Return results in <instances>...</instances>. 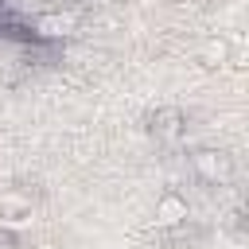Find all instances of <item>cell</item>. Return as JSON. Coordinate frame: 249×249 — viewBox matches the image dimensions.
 <instances>
[{
    "mask_svg": "<svg viewBox=\"0 0 249 249\" xmlns=\"http://www.w3.org/2000/svg\"><path fill=\"white\" fill-rule=\"evenodd\" d=\"M222 58H226V43H210V47H206V62H210V66H218Z\"/></svg>",
    "mask_w": 249,
    "mask_h": 249,
    "instance_id": "277c9868",
    "label": "cell"
},
{
    "mask_svg": "<svg viewBox=\"0 0 249 249\" xmlns=\"http://www.w3.org/2000/svg\"><path fill=\"white\" fill-rule=\"evenodd\" d=\"M156 218H160L163 226H171V222L187 218V202H183V198H175V195H167V198H160V206H156Z\"/></svg>",
    "mask_w": 249,
    "mask_h": 249,
    "instance_id": "7a4b0ae2",
    "label": "cell"
},
{
    "mask_svg": "<svg viewBox=\"0 0 249 249\" xmlns=\"http://www.w3.org/2000/svg\"><path fill=\"white\" fill-rule=\"evenodd\" d=\"M195 167H198L206 179H226V175H230V167H226V160H222L218 152H198V156H195Z\"/></svg>",
    "mask_w": 249,
    "mask_h": 249,
    "instance_id": "6da1fadb",
    "label": "cell"
},
{
    "mask_svg": "<svg viewBox=\"0 0 249 249\" xmlns=\"http://www.w3.org/2000/svg\"><path fill=\"white\" fill-rule=\"evenodd\" d=\"M66 27H70V19H62V16H43L39 19V31L43 35H62Z\"/></svg>",
    "mask_w": 249,
    "mask_h": 249,
    "instance_id": "3957f363",
    "label": "cell"
}]
</instances>
